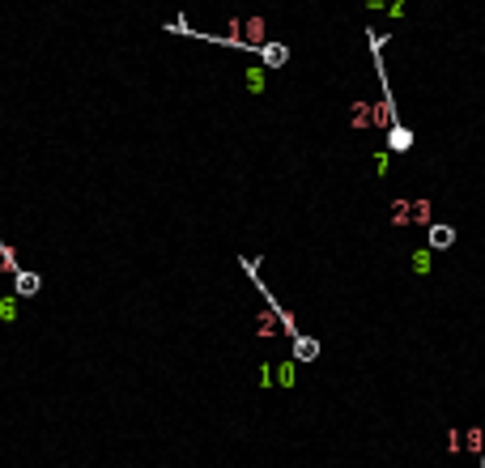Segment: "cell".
Masks as SVG:
<instances>
[{
    "label": "cell",
    "mask_w": 485,
    "mask_h": 468,
    "mask_svg": "<svg viewBox=\"0 0 485 468\" xmlns=\"http://www.w3.org/2000/svg\"><path fill=\"white\" fill-rule=\"evenodd\" d=\"M294 354H298L302 362H311V358H319V345L306 340V336H298V340H294Z\"/></svg>",
    "instance_id": "cell-5"
},
{
    "label": "cell",
    "mask_w": 485,
    "mask_h": 468,
    "mask_svg": "<svg viewBox=\"0 0 485 468\" xmlns=\"http://www.w3.org/2000/svg\"><path fill=\"white\" fill-rule=\"evenodd\" d=\"M481 468H485V456H481Z\"/></svg>",
    "instance_id": "cell-6"
},
{
    "label": "cell",
    "mask_w": 485,
    "mask_h": 468,
    "mask_svg": "<svg viewBox=\"0 0 485 468\" xmlns=\"http://www.w3.org/2000/svg\"><path fill=\"white\" fill-rule=\"evenodd\" d=\"M388 141H392V150H408V145H413V132H408V128H400V124H392V132H388Z\"/></svg>",
    "instance_id": "cell-3"
},
{
    "label": "cell",
    "mask_w": 485,
    "mask_h": 468,
    "mask_svg": "<svg viewBox=\"0 0 485 468\" xmlns=\"http://www.w3.org/2000/svg\"><path fill=\"white\" fill-rule=\"evenodd\" d=\"M39 277L34 273H17V294H21V298H30V294H39Z\"/></svg>",
    "instance_id": "cell-4"
},
{
    "label": "cell",
    "mask_w": 485,
    "mask_h": 468,
    "mask_svg": "<svg viewBox=\"0 0 485 468\" xmlns=\"http://www.w3.org/2000/svg\"><path fill=\"white\" fill-rule=\"evenodd\" d=\"M260 56H264L268 68H281V64L290 60V47H286V43H268V47H260Z\"/></svg>",
    "instance_id": "cell-1"
},
{
    "label": "cell",
    "mask_w": 485,
    "mask_h": 468,
    "mask_svg": "<svg viewBox=\"0 0 485 468\" xmlns=\"http://www.w3.org/2000/svg\"><path fill=\"white\" fill-rule=\"evenodd\" d=\"M451 243H455V230L451 226H430V247L434 252H447Z\"/></svg>",
    "instance_id": "cell-2"
}]
</instances>
